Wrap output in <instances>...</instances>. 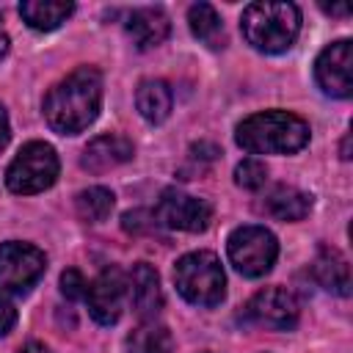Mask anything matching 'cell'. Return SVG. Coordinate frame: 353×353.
I'll return each instance as SVG.
<instances>
[{"label": "cell", "instance_id": "obj_1", "mask_svg": "<svg viewBox=\"0 0 353 353\" xmlns=\"http://www.w3.org/2000/svg\"><path fill=\"white\" fill-rule=\"evenodd\" d=\"M102 105V74L94 66H80L69 77H63L44 97L47 124L61 135L83 132L97 116Z\"/></svg>", "mask_w": 353, "mask_h": 353}, {"label": "cell", "instance_id": "obj_2", "mask_svg": "<svg viewBox=\"0 0 353 353\" xmlns=\"http://www.w3.org/2000/svg\"><path fill=\"white\" fill-rule=\"evenodd\" d=\"M234 138L251 154H292L309 143V124L287 110H262L243 119Z\"/></svg>", "mask_w": 353, "mask_h": 353}, {"label": "cell", "instance_id": "obj_3", "mask_svg": "<svg viewBox=\"0 0 353 353\" xmlns=\"http://www.w3.org/2000/svg\"><path fill=\"white\" fill-rule=\"evenodd\" d=\"M245 41L259 52H284L301 33V11L295 3H251L240 17Z\"/></svg>", "mask_w": 353, "mask_h": 353}, {"label": "cell", "instance_id": "obj_4", "mask_svg": "<svg viewBox=\"0 0 353 353\" xmlns=\"http://www.w3.org/2000/svg\"><path fill=\"white\" fill-rule=\"evenodd\" d=\"M174 284L193 306H218L226 295V276L212 251L185 254L174 268Z\"/></svg>", "mask_w": 353, "mask_h": 353}, {"label": "cell", "instance_id": "obj_5", "mask_svg": "<svg viewBox=\"0 0 353 353\" xmlns=\"http://www.w3.org/2000/svg\"><path fill=\"white\" fill-rule=\"evenodd\" d=\"M58 176V154L44 141H30L19 149L6 171V185L11 193H39L47 190Z\"/></svg>", "mask_w": 353, "mask_h": 353}, {"label": "cell", "instance_id": "obj_6", "mask_svg": "<svg viewBox=\"0 0 353 353\" xmlns=\"http://www.w3.org/2000/svg\"><path fill=\"white\" fill-rule=\"evenodd\" d=\"M226 251H229L232 265L243 276L259 279L273 268V262L279 256V243H276L273 232L265 226H240L229 234Z\"/></svg>", "mask_w": 353, "mask_h": 353}, {"label": "cell", "instance_id": "obj_7", "mask_svg": "<svg viewBox=\"0 0 353 353\" xmlns=\"http://www.w3.org/2000/svg\"><path fill=\"white\" fill-rule=\"evenodd\" d=\"M47 268L44 251H39L30 243H3L0 245V290L6 292H28Z\"/></svg>", "mask_w": 353, "mask_h": 353}, {"label": "cell", "instance_id": "obj_8", "mask_svg": "<svg viewBox=\"0 0 353 353\" xmlns=\"http://www.w3.org/2000/svg\"><path fill=\"white\" fill-rule=\"evenodd\" d=\"M154 218L168 226V229H179V232H204L210 226L212 218V207L204 199L188 196L176 188H168L160 193Z\"/></svg>", "mask_w": 353, "mask_h": 353}, {"label": "cell", "instance_id": "obj_9", "mask_svg": "<svg viewBox=\"0 0 353 353\" xmlns=\"http://www.w3.org/2000/svg\"><path fill=\"white\" fill-rule=\"evenodd\" d=\"M314 77L328 97H350L353 94V44L339 39L328 44L314 61Z\"/></svg>", "mask_w": 353, "mask_h": 353}, {"label": "cell", "instance_id": "obj_10", "mask_svg": "<svg viewBox=\"0 0 353 353\" xmlns=\"http://www.w3.org/2000/svg\"><path fill=\"white\" fill-rule=\"evenodd\" d=\"M245 317L273 331H290L298 323V301L284 287H265L245 303Z\"/></svg>", "mask_w": 353, "mask_h": 353}, {"label": "cell", "instance_id": "obj_11", "mask_svg": "<svg viewBox=\"0 0 353 353\" xmlns=\"http://www.w3.org/2000/svg\"><path fill=\"white\" fill-rule=\"evenodd\" d=\"M124 298H127V279L119 268H105L88 284V292H85L88 312L99 325H113L121 317Z\"/></svg>", "mask_w": 353, "mask_h": 353}, {"label": "cell", "instance_id": "obj_12", "mask_svg": "<svg viewBox=\"0 0 353 353\" xmlns=\"http://www.w3.org/2000/svg\"><path fill=\"white\" fill-rule=\"evenodd\" d=\"M130 301L132 309L143 323L154 320V314L163 309V290H160V276L149 262H138L130 273Z\"/></svg>", "mask_w": 353, "mask_h": 353}, {"label": "cell", "instance_id": "obj_13", "mask_svg": "<svg viewBox=\"0 0 353 353\" xmlns=\"http://www.w3.org/2000/svg\"><path fill=\"white\" fill-rule=\"evenodd\" d=\"M127 160H132V143L124 135H99L83 149L80 165L91 174H105Z\"/></svg>", "mask_w": 353, "mask_h": 353}, {"label": "cell", "instance_id": "obj_14", "mask_svg": "<svg viewBox=\"0 0 353 353\" xmlns=\"http://www.w3.org/2000/svg\"><path fill=\"white\" fill-rule=\"evenodd\" d=\"M124 30L138 50H152L168 39L171 22L160 8H135L127 14Z\"/></svg>", "mask_w": 353, "mask_h": 353}, {"label": "cell", "instance_id": "obj_15", "mask_svg": "<svg viewBox=\"0 0 353 353\" xmlns=\"http://www.w3.org/2000/svg\"><path fill=\"white\" fill-rule=\"evenodd\" d=\"M312 273L317 279L320 287H325L334 295H350V265L347 259L336 251V248H320L314 262H312Z\"/></svg>", "mask_w": 353, "mask_h": 353}, {"label": "cell", "instance_id": "obj_16", "mask_svg": "<svg viewBox=\"0 0 353 353\" xmlns=\"http://www.w3.org/2000/svg\"><path fill=\"white\" fill-rule=\"evenodd\" d=\"M265 212L276 221H301L312 210V196L292 188V185H279L265 196Z\"/></svg>", "mask_w": 353, "mask_h": 353}, {"label": "cell", "instance_id": "obj_17", "mask_svg": "<svg viewBox=\"0 0 353 353\" xmlns=\"http://www.w3.org/2000/svg\"><path fill=\"white\" fill-rule=\"evenodd\" d=\"M72 11H74V3H63V0H25V3H19V14L33 30H55L61 22H66V17Z\"/></svg>", "mask_w": 353, "mask_h": 353}, {"label": "cell", "instance_id": "obj_18", "mask_svg": "<svg viewBox=\"0 0 353 353\" xmlns=\"http://www.w3.org/2000/svg\"><path fill=\"white\" fill-rule=\"evenodd\" d=\"M171 88L163 83V80H143L135 91V105H138V113L152 121V124H160L168 119L171 113Z\"/></svg>", "mask_w": 353, "mask_h": 353}, {"label": "cell", "instance_id": "obj_19", "mask_svg": "<svg viewBox=\"0 0 353 353\" xmlns=\"http://www.w3.org/2000/svg\"><path fill=\"white\" fill-rule=\"evenodd\" d=\"M188 22L196 39H201L207 47H223L226 33H223V22L218 17V11L210 3H196L188 8Z\"/></svg>", "mask_w": 353, "mask_h": 353}, {"label": "cell", "instance_id": "obj_20", "mask_svg": "<svg viewBox=\"0 0 353 353\" xmlns=\"http://www.w3.org/2000/svg\"><path fill=\"white\" fill-rule=\"evenodd\" d=\"M174 350V336L165 325H157L154 320L141 323L130 336H127V353H171Z\"/></svg>", "mask_w": 353, "mask_h": 353}, {"label": "cell", "instance_id": "obj_21", "mask_svg": "<svg viewBox=\"0 0 353 353\" xmlns=\"http://www.w3.org/2000/svg\"><path fill=\"white\" fill-rule=\"evenodd\" d=\"M113 204H116V199H113V193L108 190V188H85V190H80L77 193V199H74V207H77V215L83 218V221H88V223H99V221H105L110 212H113Z\"/></svg>", "mask_w": 353, "mask_h": 353}, {"label": "cell", "instance_id": "obj_22", "mask_svg": "<svg viewBox=\"0 0 353 353\" xmlns=\"http://www.w3.org/2000/svg\"><path fill=\"white\" fill-rule=\"evenodd\" d=\"M265 179H268V168H265V163L256 160V157H245V160L237 163V168H234V182H237L240 188H245V190H259V188L265 185Z\"/></svg>", "mask_w": 353, "mask_h": 353}, {"label": "cell", "instance_id": "obj_23", "mask_svg": "<svg viewBox=\"0 0 353 353\" xmlns=\"http://www.w3.org/2000/svg\"><path fill=\"white\" fill-rule=\"evenodd\" d=\"M61 292H63L66 298H72V301L85 298V292H88V281H85V276H83L80 270H74V268L63 270V273H61Z\"/></svg>", "mask_w": 353, "mask_h": 353}, {"label": "cell", "instance_id": "obj_24", "mask_svg": "<svg viewBox=\"0 0 353 353\" xmlns=\"http://www.w3.org/2000/svg\"><path fill=\"white\" fill-rule=\"evenodd\" d=\"M14 323H17V312H14V306H11L8 301L0 298V336L8 334Z\"/></svg>", "mask_w": 353, "mask_h": 353}, {"label": "cell", "instance_id": "obj_25", "mask_svg": "<svg viewBox=\"0 0 353 353\" xmlns=\"http://www.w3.org/2000/svg\"><path fill=\"white\" fill-rule=\"evenodd\" d=\"M8 138H11V127H8V113H6V108L0 105V152L6 149Z\"/></svg>", "mask_w": 353, "mask_h": 353}, {"label": "cell", "instance_id": "obj_26", "mask_svg": "<svg viewBox=\"0 0 353 353\" xmlns=\"http://www.w3.org/2000/svg\"><path fill=\"white\" fill-rule=\"evenodd\" d=\"M19 353H50V347H47V345H41V342H28Z\"/></svg>", "mask_w": 353, "mask_h": 353}, {"label": "cell", "instance_id": "obj_27", "mask_svg": "<svg viewBox=\"0 0 353 353\" xmlns=\"http://www.w3.org/2000/svg\"><path fill=\"white\" fill-rule=\"evenodd\" d=\"M323 11H325V14H336V17H347V14H350L347 6H323Z\"/></svg>", "mask_w": 353, "mask_h": 353}, {"label": "cell", "instance_id": "obj_28", "mask_svg": "<svg viewBox=\"0 0 353 353\" xmlns=\"http://www.w3.org/2000/svg\"><path fill=\"white\" fill-rule=\"evenodd\" d=\"M8 52V36L3 33V28H0V58Z\"/></svg>", "mask_w": 353, "mask_h": 353}]
</instances>
